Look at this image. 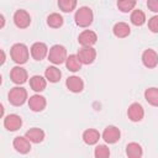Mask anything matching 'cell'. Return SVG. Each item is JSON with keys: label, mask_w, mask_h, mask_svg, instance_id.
<instances>
[{"label": "cell", "mask_w": 158, "mask_h": 158, "mask_svg": "<svg viewBox=\"0 0 158 158\" xmlns=\"http://www.w3.org/2000/svg\"><path fill=\"white\" fill-rule=\"evenodd\" d=\"M74 20L75 23L79 27H88L91 25L93 20H94V14L93 10L88 6H81L77 10L75 15H74Z\"/></svg>", "instance_id": "6da1fadb"}, {"label": "cell", "mask_w": 158, "mask_h": 158, "mask_svg": "<svg viewBox=\"0 0 158 158\" xmlns=\"http://www.w3.org/2000/svg\"><path fill=\"white\" fill-rule=\"evenodd\" d=\"M11 59L17 64H25L28 59L30 52L26 44L23 43H15L10 49Z\"/></svg>", "instance_id": "7a4b0ae2"}, {"label": "cell", "mask_w": 158, "mask_h": 158, "mask_svg": "<svg viewBox=\"0 0 158 158\" xmlns=\"http://www.w3.org/2000/svg\"><path fill=\"white\" fill-rule=\"evenodd\" d=\"M67 49L62 44H54L49 48L48 52V60L53 64H62L67 60Z\"/></svg>", "instance_id": "3957f363"}, {"label": "cell", "mask_w": 158, "mask_h": 158, "mask_svg": "<svg viewBox=\"0 0 158 158\" xmlns=\"http://www.w3.org/2000/svg\"><path fill=\"white\" fill-rule=\"evenodd\" d=\"M7 98L10 104H12L14 106H21L27 100V90L21 86H14L12 89H10Z\"/></svg>", "instance_id": "277c9868"}, {"label": "cell", "mask_w": 158, "mask_h": 158, "mask_svg": "<svg viewBox=\"0 0 158 158\" xmlns=\"http://www.w3.org/2000/svg\"><path fill=\"white\" fill-rule=\"evenodd\" d=\"M77 56L81 64H91L96 58V51L93 47H81Z\"/></svg>", "instance_id": "5b68a950"}, {"label": "cell", "mask_w": 158, "mask_h": 158, "mask_svg": "<svg viewBox=\"0 0 158 158\" xmlns=\"http://www.w3.org/2000/svg\"><path fill=\"white\" fill-rule=\"evenodd\" d=\"M142 63L146 68H156L158 65V53L152 48L146 49L142 53Z\"/></svg>", "instance_id": "8992f818"}, {"label": "cell", "mask_w": 158, "mask_h": 158, "mask_svg": "<svg viewBox=\"0 0 158 158\" xmlns=\"http://www.w3.org/2000/svg\"><path fill=\"white\" fill-rule=\"evenodd\" d=\"M14 22L19 28H26L31 23V16L26 10H16L14 14Z\"/></svg>", "instance_id": "52a82bcc"}, {"label": "cell", "mask_w": 158, "mask_h": 158, "mask_svg": "<svg viewBox=\"0 0 158 158\" xmlns=\"http://www.w3.org/2000/svg\"><path fill=\"white\" fill-rule=\"evenodd\" d=\"M48 47L43 42H35L31 46V56L35 60H42L46 56H48Z\"/></svg>", "instance_id": "ba28073f"}, {"label": "cell", "mask_w": 158, "mask_h": 158, "mask_svg": "<svg viewBox=\"0 0 158 158\" xmlns=\"http://www.w3.org/2000/svg\"><path fill=\"white\" fill-rule=\"evenodd\" d=\"M127 116H128V118H130L131 121H133V122L141 121V120L143 118V116H144V110H143L142 105L138 104V102L131 104V105L128 106V109H127Z\"/></svg>", "instance_id": "9c48e42d"}, {"label": "cell", "mask_w": 158, "mask_h": 158, "mask_svg": "<svg viewBox=\"0 0 158 158\" xmlns=\"http://www.w3.org/2000/svg\"><path fill=\"white\" fill-rule=\"evenodd\" d=\"M22 126V118L16 114H10L4 118V127L7 131H17Z\"/></svg>", "instance_id": "30bf717a"}, {"label": "cell", "mask_w": 158, "mask_h": 158, "mask_svg": "<svg viewBox=\"0 0 158 158\" xmlns=\"http://www.w3.org/2000/svg\"><path fill=\"white\" fill-rule=\"evenodd\" d=\"M121 137V132L120 130L116 127V126H107L104 132H102V138L106 143L109 144H112V143H116Z\"/></svg>", "instance_id": "8fae6325"}, {"label": "cell", "mask_w": 158, "mask_h": 158, "mask_svg": "<svg viewBox=\"0 0 158 158\" xmlns=\"http://www.w3.org/2000/svg\"><path fill=\"white\" fill-rule=\"evenodd\" d=\"M98 41V36L94 31L91 30H84L79 37H78V42L83 46V47H91L93 44H95Z\"/></svg>", "instance_id": "7c38bea8"}, {"label": "cell", "mask_w": 158, "mask_h": 158, "mask_svg": "<svg viewBox=\"0 0 158 158\" xmlns=\"http://www.w3.org/2000/svg\"><path fill=\"white\" fill-rule=\"evenodd\" d=\"M46 105H47L46 98L40 94H35V95L30 96V99H28V107L35 112H40V111L44 110Z\"/></svg>", "instance_id": "4fadbf2b"}, {"label": "cell", "mask_w": 158, "mask_h": 158, "mask_svg": "<svg viewBox=\"0 0 158 158\" xmlns=\"http://www.w3.org/2000/svg\"><path fill=\"white\" fill-rule=\"evenodd\" d=\"M10 78H11V80H12V83L20 85V84L26 83V80H27V78H28V74H27V72H26L25 68L17 65V67H14V68L11 69V72H10Z\"/></svg>", "instance_id": "5bb4252c"}, {"label": "cell", "mask_w": 158, "mask_h": 158, "mask_svg": "<svg viewBox=\"0 0 158 158\" xmlns=\"http://www.w3.org/2000/svg\"><path fill=\"white\" fill-rule=\"evenodd\" d=\"M12 146L14 148L21 153V154H26L31 151V144H30V141L26 138V137H22V136H17L14 138V142H12Z\"/></svg>", "instance_id": "9a60e30c"}, {"label": "cell", "mask_w": 158, "mask_h": 158, "mask_svg": "<svg viewBox=\"0 0 158 158\" xmlns=\"http://www.w3.org/2000/svg\"><path fill=\"white\" fill-rule=\"evenodd\" d=\"M65 85H67V88L72 93H80L84 89V81H83V79L79 78V77H77V75L69 77L67 79V81H65Z\"/></svg>", "instance_id": "2e32d148"}, {"label": "cell", "mask_w": 158, "mask_h": 158, "mask_svg": "<svg viewBox=\"0 0 158 158\" xmlns=\"http://www.w3.org/2000/svg\"><path fill=\"white\" fill-rule=\"evenodd\" d=\"M25 137L32 143H41L44 139V131L38 127H32L26 132Z\"/></svg>", "instance_id": "e0dca14e"}, {"label": "cell", "mask_w": 158, "mask_h": 158, "mask_svg": "<svg viewBox=\"0 0 158 158\" xmlns=\"http://www.w3.org/2000/svg\"><path fill=\"white\" fill-rule=\"evenodd\" d=\"M30 86H31L32 90H35L37 93H41L47 86V79L41 77V75H33L30 79Z\"/></svg>", "instance_id": "ac0fdd59"}, {"label": "cell", "mask_w": 158, "mask_h": 158, "mask_svg": "<svg viewBox=\"0 0 158 158\" xmlns=\"http://www.w3.org/2000/svg\"><path fill=\"white\" fill-rule=\"evenodd\" d=\"M99 139H100V133L95 128H88L83 133V141L89 146H93V144L98 143Z\"/></svg>", "instance_id": "d6986e66"}, {"label": "cell", "mask_w": 158, "mask_h": 158, "mask_svg": "<svg viewBox=\"0 0 158 158\" xmlns=\"http://www.w3.org/2000/svg\"><path fill=\"white\" fill-rule=\"evenodd\" d=\"M112 32L116 37L125 38L131 33V28H130L128 23H126V22H117V23H115V26L112 28Z\"/></svg>", "instance_id": "ffe728a7"}, {"label": "cell", "mask_w": 158, "mask_h": 158, "mask_svg": "<svg viewBox=\"0 0 158 158\" xmlns=\"http://www.w3.org/2000/svg\"><path fill=\"white\" fill-rule=\"evenodd\" d=\"M126 154L128 158H141L143 154L141 144H138L137 142H130L126 146Z\"/></svg>", "instance_id": "44dd1931"}, {"label": "cell", "mask_w": 158, "mask_h": 158, "mask_svg": "<svg viewBox=\"0 0 158 158\" xmlns=\"http://www.w3.org/2000/svg\"><path fill=\"white\" fill-rule=\"evenodd\" d=\"M44 77H46V79H47L48 81H51V83H57V81L60 80L62 72H60L57 67L51 65V67H48V68L46 69V72H44Z\"/></svg>", "instance_id": "7402d4cb"}, {"label": "cell", "mask_w": 158, "mask_h": 158, "mask_svg": "<svg viewBox=\"0 0 158 158\" xmlns=\"http://www.w3.org/2000/svg\"><path fill=\"white\" fill-rule=\"evenodd\" d=\"M65 67H67V69L70 70V72H78V70H80L81 63H80L78 56H77V54H70V56H68V58H67V60H65Z\"/></svg>", "instance_id": "603a6c76"}, {"label": "cell", "mask_w": 158, "mask_h": 158, "mask_svg": "<svg viewBox=\"0 0 158 158\" xmlns=\"http://www.w3.org/2000/svg\"><path fill=\"white\" fill-rule=\"evenodd\" d=\"M144 99L152 106H158V88H148L144 90Z\"/></svg>", "instance_id": "cb8c5ba5"}, {"label": "cell", "mask_w": 158, "mask_h": 158, "mask_svg": "<svg viewBox=\"0 0 158 158\" xmlns=\"http://www.w3.org/2000/svg\"><path fill=\"white\" fill-rule=\"evenodd\" d=\"M130 19H131V22H132L135 26H142V25L146 22V15H144V12H143L142 10H139V9L133 10Z\"/></svg>", "instance_id": "d4e9b609"}, {"label": "cell", "mask_w": 158, "mask_h": 158, "mask_svg": "<svg viewBox=\"0 0 158 158\" xmlns=\"http://www.w3.org/2000/svg\"><path fill=\"white\" fill-rule=\"evenodd\" d=\"M47 23H48V26L52 27V28H58V27H60V26L63 25V17H62V15H59L58 12H53V14L48 15V17H47Z\"/></svg>", "instance_id": "484cf974"}, {"label": "cell", "mask_w": 158, "mask_h": 158, "mask_svg": "<svg viewBox=\"0 0 158 158\" xmlns=\"http://www.w3.org/2000/svg\"><path fill=\"white\" fill-rule=\"evenodd\" d=\"M58 6L62 11L64 12H70L75 9L77 6V1L75 0H59L58 1Z\"/></svg>", "instance_id": "4316f807"}, {"label": "cell", "mask_w": 158, "mask_h": 158, "mask_svg": "<svg viewBox=\"0 0 158 158\" xmlns=\"http://www.w3.org/2000/svg\"><path fill=\"white\" fill-rule=\"evenodd\" d=\"M135 6H136V1L135 0H118L117 1V7L122 12H128V11L133 10Z\"/></svg>", "instance_id": "83f0119b"}, {"label": "cell", "mask_w": 158, "mask_h": 158, "mask_svg": "<svg viewBox=\"0 0 158 158\" xmlns=\"http://www.w3.org/2000/svg\"><path fill=\"white\" fill-rule=\"evenodd\" d=\"M94 156H95V158H109L110 157V149L105 144H99L95 147Z\"/></svg>", "instance_id": "f1b7e54d"}, {"label": "cell", "mask_w": 158, "mask_h": 158, "mask_svg": "<svg viewBox=\"0 0 158 158\" xmlns=\"http://www.w3.org/2000/svg\"><path fill=\"white\" fill-rule=\"evenodd\" d=\"M148 28L154 32V33H158V15L157 16H152L149 20H148Z\"/></svg>", "instance_id": "f546056e"}, {"label": "cell", "mask_w": 158, "mask_h": 158, "mask_svg": "<svg viewBox=\"0 0 158 158\" xmlns=\"http://www.w3.org/2000/svg\"><path fill=\"white\" fill-rule=\"evenodd\" d=\"M147 7L153 12H158V0H148Z\"/></svg>", "instance_id": "4dcf8cb0"}, {"label": "cell", "mask_w": 158, "mask_h": 158, "mask_svg": "<svg viewBox=\"0 0 158 158\" xmlns=\"http://www.w3.org/2000/svg\"><path fill=\"white\" fill-rule=\"evenodd\" d=\"M4 62H5V52L1 49V64H4Z\"/></svg>", "instance_id": "1f68e13d"}, {"label": "cell", "mask_w": 158, "mask_h": 158, "mask_svg": "<svg viewBox=\"0 0 158 158\" xmlns=\"http://www.w3.org/2000/svg\"><path fill=\"white\" fill-rule=\"evenodd\" d=\"M0 20H1V26L0 27H4V15H0Z\"/></svg>", "instance_id": "d6a6232c"}]
</instances>
